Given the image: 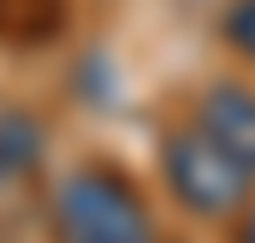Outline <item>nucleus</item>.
<instances>
[{"mask_svg":"<svg viewBox=\"0 0 255 243\" xmlns=\"http://www.w3.org/2000/svg\"><path fill=\"white\" fill-rule=\"evenodd\" d=\"M48 232L54 243H160V226L142 190L107 160H83L54 184Z\"/></svg>","mask_w":255,"mask_h":243,"instance_id":"nucleus-1","label":"nucleus"},{"mask_svg":"<svg viewBox=\"0 0 255 243\" xmlns=\"http://www.w3.org/2000/svg\"><path fill=\"white\" fill-rule=\"evenodd\" d=\"M154 166H160L166 196H172L190 220H208V226H226V220L255 196V172H244V166H238L202 124L166 130Z\"/></svg>","mask_w":255,"mask_h":243,"instance_id":"nucleus-2","label":"nucleus"},{"mask_svg":"<svg viewBox=\"0 0 255 243\" xmlns=\"http://www.w3.org/2000/svg\"><path fill=\"white\" fill-rule=\"evenodd\" d=\"M190 124H202L244 172H255V83H244V77H214L196 95Z\"/></svg>","mask_w":255,"mask_h":243,"instance_id":"nucleus-3","label":"nucleus"},{"mask_svg":"<svg viewBox=\"0 0 255 243\" xmlns=\"http://www.w3.org/2000/svg\"><path fill=\"white\" fill-rule=\"evenodd\" d=\"M42 160V124L30 113H0V184H18L30 166Z\"/></svg>","mask_w":255,"mask_h":243,"instance_id":"nucleus-4","label":"nucleus"},{"mask_svg":"<svg viewBox=\"0 0 255 243\" xmlns=\"http://www.w3.org/2000/svg\"><path fill=\"white\" fill-rule=\"evenodd\" d=\"M220 36H226V48H232L238 60L255 65V0H232V6L220 12Z\"/></svg>","mask_w":255,"mask_h":243,"instance_id":"nucleus-5","label":"nucleus"},{"mask_svg":"<svg viewBox=\"0 0 255 243\" xmlns=\"http://www.w3.org/2000/svg\"><path fill=\"white\" fill-rule=\"evenodd\" d=\"M226 243H255V196L226 220Z\"/></svg>","mask_w":255,"mask_h":243,"instance_id":"nucleus-6","label":"nucleus"},{"mask_svg":"<svg viewBox=\"0 0 255 243\" xmlns=\"http://www.w3.org/2000/svg\"><path fill=\"white\" fill-rule=\"evenodd\" d=\"M12 12H42V18L54 24V12H60V0H0V24H6Z\"/></svg>","mask_w":255,"mask_h":243,"instance_id":"nucleus-7","label":"nucleus"}]
</instances>
